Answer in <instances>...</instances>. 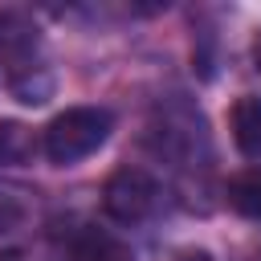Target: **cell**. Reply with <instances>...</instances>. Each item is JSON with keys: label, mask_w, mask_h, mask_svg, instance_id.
<instances>
[{"label": "cell", "mask_w": 261, "mask_h": 261, "mask_svg": "<svg viewBox=\"0 0 261 261\" xmlns=\"http://www.w3.org/2000/svg\"><path fill=\"white\" fill-rule=\"evenodd\" d=\"M253 57H257V69H261V33H257V41H253Z\"/></svg>", "instance_id": "30bf717a"}, {"label": "cell", "mask_w": 261, "mask_h": 261, "mask_svg": "<svg viewBox=\"0 0 261 261\" xmlns=\"http://www.w3.org/2000/svg\"><path fill=\"white\" fill-rule=\"evenodd\" d=\"M0 57L8 61L12 77L41 69V61H37V24H29L24 12H12V8L0 12Z\"/></svg>", "instance_id": "3957f363"}, {"label": "cell", "mask_w": 261, "mask_h": 261, "mask_svg": "<svg viewBox=\"0 0 261 261\" xmlns=\"http://www.w3.org/2000/svg\"><path fill=\"white\" fill-rule=\"evenodd\" d=\"M73 261H135V253L106 228H82L73 237Z\"/></svg>", "instance_id": "5b68a950"}, {"label": "cell", "mask_w": 261, "mask_h": 261, "mask_svg": "<svg viewBox=\"0 0 261 261\" xmlns=\"http://www.w3.org/2000/svg\"><path fill=\"white\" fill-rule=\"evenodd\" d=\"M159 204V184L151 171L143 167H118L106 188H102V208L118 220V224H139L155 212Z\"/></svg>", "instance_id": "7a4b0ae2"}, {"label": "cell", "mask_w": 261, "mask_h": 261, "mask_svg": "<svg viewBox=\"0 0 261 261\" xmlns=\"http://www.w3.org/2000/svg\"><path fill=\"white\" fill-rule=\"evenodd\" d=\"M175 261H212V253L208 249H179Z\"/></svg>", "instance_id": "9c48e42d"}, {"label": "cell", "mask_w": 261, "mask_h": 261, "mask_svg": "<svg viewBox=\"0 0 261 261\" xmlns=\"http://www.w3.org/2000/svg\"><path fill=\"white\" fill-rule=\"evenodd\" d=\"M0 261H20V257H0Z\"/></svg>", "instance_id": "8fae6325"}, {"label": "cell", "mask_w": 261, "mask_h": 261, "mask_svg": "<svg viewBox=\"0 0 261 261\" xmlns=\"http://www.w3.org/2000/svg\"><path fill=\"white\" fill-rule=\"evenodd\" d=\"M110 126H114L110 110H102V106H69L45 126V155L57 167H69V163L94 155L110 139Z\"/></svg>", "instance_id": "6da1fadb"}, {"label": "cell", "mask_w": 261, "mask_h": 261, "mask_svg": "<svg viewBox=\"0 0 261 261\" xmlns=\"http://www.w3.org/2000/svg\"><path fill=\"white\" fill-rule=\"evenodd\" d=\"M33 151V135L20 122H0V163H20Z\"/></svg>", "instance_id": "52a82bcc"}, {"label": "cell", "mask_w": 261, "mask_h": 261, "mask_svg": "<svg viewBox=\"0 0 261 261\" xmlns=\"http://www.w3.org/2000/svg\"><path fill=\"white\" fill-rule=\"evenodd\" d=\"M228 204H232L241 216H249V220H261V171L232 179V184H228Z\"/></svg>", "instance_id": "8992f818"}, {"label": "cell", "mask_w": 261, "mask_h": 261, "mask_svg": "<svg viewBox=\"0 0 261 261\" xmlns=\"http://www.w3.org/2000/svg\"><path fill=\"white\" fill-rule=\"evenodd\" d=\"M20 220H24V208H20L12 196H0V237H4V232H12Z\"/></svg>", "instance_id": "ba28073f"}, {"label": "cell", "mask_w": 261, "mask_h": 261, "mask_svg": "<svg viewBox=\"0 0 261 261\" xmlns=\"http://www.w3.org/2000/svg\"><path fill=\"white\" fill-rule=\"evenodd\" d=\"M228 126H232V143L245 159H261V98L245 94L232 102L228 110Z\"/></svg>", "instance_id": "277c9868"}]
</instances>
